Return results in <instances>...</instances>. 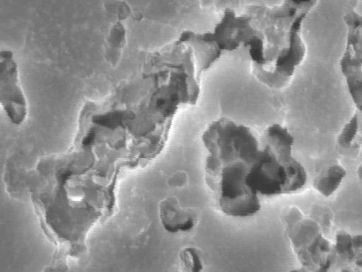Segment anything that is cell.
Wrapping results in <instances>:
<instances>
[{
	"label": "cell",
	"instance_id": "cell-1",
	"mask_svg": "<svg viewBox=\"0 0 362 272\" xmlns=\"http://www.w3.org/2000/svg\"><path fill=\"white\" fill-rule=\"evenodd\" d=\"M260 140L261 133L223 117L211 121L202 133L204 182L218 209L228 217H250L261 209L260 197L248 183Z\"/></svg>",
	"mask_w": 362,
	"mask_h": 272
},
{
	"label": "cell",
	"instance_id": "cell-2",
	"mask_svg": "<svg viewBox=\"0 0 362 272\" xmlns=\"http://www.w3.org/2000/svg\"><path fill=\"white\" fill-rule=\"evenodd\" d=\"M294 139L279 123L261 132L258 150L248 183L259 197H274L298 191L307 181L303 166L293 154Z\"/></svg>",
	"mask_w": 362,
	"mask_h": 272
},
{
	"label": "cell",
	"instance_id": "cell-3",
	"mask_svg": "<svg viewBox=\"0 0 362 272\" xmlns=\"http://www.w3.org/2000/svg\"><path fill=\"white\" fill-rule=\"evenodd\" d=\"M318 0H283L273 7L255 6L248 12L264 40V63L269 65L286 46L291 28L296 21L308 16L317 6Z\"/></svg>",
	"mask_w": 362,
	"mask_h": 272
},
{
	"label": "cell",
	"instance_id": "cell-4",
	"mask_svg": "<svg viewBox=\"0 0 362 272\" xmlns=\"http://www.w3.org/2000/svg\"><path fill=\"white\" fill-rule=\"evenodd\" d=\"M286 230L299 262L307 271H327L336 255L334 246L322 234L318 224L297 209L284 215Z\"/></svg>",
	"mask_w": 362,
	"mask_h": 272
},
{
	"label": "cell",
	"instance_id": "cell-5",
	"mask_svg": "<svg viewBox=\"0 0 362 272\" xmlns=\"http://www.w3.org/2000/svg\"><path fill=\"white\" fill-rule=\"evenodd\" d=\"M307 16H302L293 25L286 46L267 67L252 70L255 77L261 84L273 89L287 86L303 62L307 54V46L303 36V26Z\"/></svg>",
	"mask_w": 362,
	"mask_h": 272
},
{
	"label": "cell",
	"instance_id": "cell-6",
	"mask_svg": "<svg viewBox=\"0 0 362 272\" xmlns=\"http://www.w3.org/2000/svg\"><path fill=\"white\" fill-rule=\"evenodd\" d=\"M344 22L346 38L339 69L356 110L362 115V15L349 11Z\"/></svg>",
	"mask_w": 362,
	"mask_h": 272
},
{
	"label": "cell",
	"instance_id": "cell-7",
	"mask_svg": "<svg viewBox=\"0 0 362 272\" xmlns=\"http://www.w3.org/2000/svg\"><path fill=\"white\" fill-rule=\"evenodd\" d=\"M0 102L8 119L15 125L27 118L28 108L13 53L7 49L0 54Z\"/></svg>",
	"mask_w": 362,
	"mask_h": 272
},
{
	"label": "cell",
	"instance_id": "cell-8",
	"mask_svg": "<svg viewBox=\"0 0 362 272\" xmlns=\"http://www.w3.org/2000/svg\"><path fill=\"white\" fill-rule=\"evenodd\" d=\"M333 246L336 256L348 264L362 267V234L352 235L339 231L335 236Z\"/></svg>",
	"mask_w": 362,
	"mask_h": 272
},
{
	"label": "cell",
	"instance_id": "cell-9",
	"mask_svg": "<svg viewBox=\"0 0 362 272\" xmlns=\"http://www.w3.org/2000/svg\"><path fill=\"white\" fill-rule=\"evenodd\" d=\"M346 174L344 166L332 164L315 178L313 187L321 195L329 197L339 188Z\"/></svg>",
	"mask_w": 362,
	"mask_h": 272
},
{
	"label": "cell",
	"instance_id": "cell-10",
	"mask_svg": "<svg viewBox=\"0 0 362 272\" xmlns=\"http://www.w3.org/2000/svg\"><path fill=\"white\" fill-rule=\"evenodd\" d=\"M357 140L362 142V115L356 110L341 130L337 143L343 148H348Z\"/></svg>",
	"mask_w": 362,
	"mask_h": 272
},
{
	"label": "cell",
	"instance_id": "cell-11",
	"mask_svg": "<svg viewBox=\"0 0 362 272\" xmlns=\"http://www.w3.org/2000/svg\"><path fill=\"white\" fill-rule=\"evenodd\" d=\"M160 217L164 227L172 232L176 230L189 229L191 227L192 220L187 218V215L178 210L170 204H164L160 210Z\"/></svg>",
	"mask_w": 362,
	"mask_h": 272
},
{
	"label": "cell",
	"instance_id": "cell-12",
	"mask_svg": "<svg viewBox=\"0 0 362 272\" xmlns=\"http://www.w3.org/2000/svg\"><path fill=\"white\" fill-rule=\"evenodd\" d=\"M181 261L185 267L194 268V271H197L196 267H200L201 263L196 253L188 249L183 251L182 254Z\"/></svg>",
	"mask_w": 362,
	"mask_h": 272
},
{
	"label": "cell",
	"instance_id": "cell-13",
	"mask_svg": "<svg viewBox=\"0 0 362 272\" xmlns=\"http://www.w3.org/2000/svg\"><path fill=\"white\" fill-rule=\"evenodd\" d=\"M356 173H357L358 179L360 180L361 183H362V163L358 166Z\"/></svg>",
	"mask_w": 362,
	"mask_h": 272
}]
</instances>
